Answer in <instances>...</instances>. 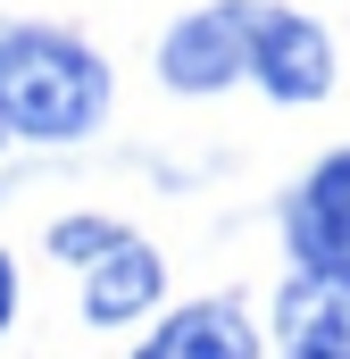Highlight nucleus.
<instances>
[{
    "mask_svg": "<svg viewBox=\"0 0 350 359\" xmlns=\"http://www.w3.org/2000/svg\"><path fill=\"white\" fill-rule=\"evenodd\" d=\"M251 84L284 109H309L334 92V34L309 17V8H275L251 0Z\"/></svg>",
    "mask_w": 350,
    "mask_h": 359,
    "instance_id": "obj_3",
    "label": "nucleus"
},
{
    "mask_svg": "<svg viewBox=\"0 0 350 359\" xmlns=\"http://www.w3.org/2000/svg\"><path fill=\"white\" fill-rule=\"evenodd\" d=\"M159 292H167V259L125 234L117 251H100L84 268V318L92 326H142L159 309Z\"/></svg>",
    "mask_w": 350,
    "mask_h": 359,
    "instance_id": "obj_7",
    "label": "nucleus"
},
{
    "mask_svg": "<svg viewBox=\"0 0 350 359\" xmlns=\"http://www.w3.org/2000/svg\"><path fill=\"white\" fill-rule=\"evenodd\" d=\"M117 243H125V226H117V217H59V226H50V251H59V259H76V268H92V259H100V251H117Z\"/></svg>",
    "mask_w": 350,
    "mask_h": 359,
    "instance_id": "obj_8",
    "label": "nucleus"
},
{
    "mask_svg": "<svg viewBox=\"0 0 350 359\" xmlns=\"http://www.w3.org/2000/svg\"><path fill=\"white\" fill-rule=\"evenodd\" d=\"M8 326H17V259L0 251V334H8Z\"/></svg>",
    "mask_w": 350,
    "mask_h": 359,
    "instance_id": "obj_9",
    "label": "nucleus"
},
{
    "mask_svg": "<svg viewBox=\"0 0 350 359\" xmlns=\"http://www.w3.org/2000/svg\"><path fill=\"white\" fill-rule=\"evenodd\" d=\"M0 151H8V126H0Z\"/></svg>",
    "mask_w": 350,
    "mask_h": 359,
    "instance_id": "obj_11",
    "label": "nucleus"
},
{
    "mask_svg": "<svg viewBox=\"0 0 350 359\" xmlns=\"http://www.w3.org/2000/svg\"><path fill=\"white\" fill-rule=\"evenodd\" d=\"M275 343L284 351L350 359V268H292L275 292Z\"/></svg>",
    "mask_w": 350,
    "mask_h": 359,
    "instance_id": "obj_5",
    "label": "nucleus"
},
{
    "mask_svg": "<svg viewBox=\"0 0 350 359\" xmlns=\"http://www.w3.org/2000/svg\"><path fill=\"white\" fill-rule=\"evenodd\" d=\"M108 59L84 34L17 17L0 25V126L17 142H84L108 117Z\"/></svg>",
    "mask_w": 350,
    "mask_h": 359,
    "instance_id": "obj_1",
    "label": "nucleus"
},
{
    "mask_svg": "<svg viewBox=\"0 0 350 359\" xmlns=\"http://www.w3.org/2000/svg\"><path fill=\"white\" fill-rule=\"evenodd\" d=\"M284 359H334V351H284Z\"/></svg>",
    "mask_w": 350,
    "mask_h": 359,
    "instance_id": "obj_10",
    "label": "nucleus"
},
{
    "mask_svg": "<svg viewBox=\"0 0 350 359\" xmlns=\"http://www.w3.org/2000/svg\"><path fill=\"white\" fill-rule=\"evenodd\" d=\"M159 84L183 100H217V92L251 84V0L183 8L159 42Z\"/></svg>",
    "mask_w": 350,
    "mask_h": 359,
    "instance_id": "obj_2",
    "label": "nucleus"
},
{
    "mask_svg": "<svg viewBox=\"0 0 350 359\" xmlns=\"http://www.w3.org/2000/svg\"><path fill=\"white\" fill-rule=\"evenodd\" d=\"M284 251L292 268H350V142L326 151L284 201Z\"/></svg>",
    "mask_w": 350,
    "mask_h": 359,
    "instance_id": "obj_4",
    "label": "nucleus"
},
{
    "mask_svg": "<svg viewBox=\"0 0 350 359\" xmlns=\"http://www.w3.org/2000/svg\"><path fill=\"white\" fill-rule=\"evenodd\" d=\"M134 359H259V326L242 301H183L142 334Z\"/></svg>",
    "mask_w": 350,
    "mask_h": 359,
    "instance_id": "obj_6",
    "label": "nucleus"
}]
</instances>
